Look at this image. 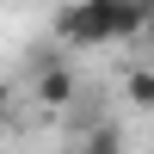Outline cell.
Returning a JSON list of instances; mask_svg holds the SVG:
<instances>
[{"instance_id":"5","label":"cell","mask_w":154,"mask_h":154,"mask_svg":"<svg viewBox=\"0 0 154 154\" xmlns=\"http://www.w3.org/2000/svg\"><path fill=\"white\" fill-rule=\"evenodd\" d=\"M6 99H12V93H6V86H0V123H6Z\"/></svg>"},{"instance_id":"4","label":"cell","mask_w":154,"mask_h":154,"mask_svg":"<svg viewBox=\"0 0 154 154\" xmlns=\"http://www.w3.org/2000/svg\"><path fill=\"white\" fill-rule=\"evenodd\" d=\"M123 99L136 111H154V68H130L123 74Z\"/></svg>"},{"instance_id":"1","label":"cell","mask_w":154,"mask_h":154,"mask_svg":"<svg viewBox=\"0 0 154 154\" xmlns=\"http://www.w3.org/2000/svg\"><path fill=\"white\" fill-rule=\"evenodd\" d=\"M56 37L68 49L136 43V37H148V6H142V0H74V6H62Z\"/></svg>"},{"instance_id":"6","label":"cell","mask_w":154,"mask_h":154,"mask_svg":"<svg viewBox=\"0 0 154 154\" xmlns=\"http://www.w3.org/2000/svg\"><path fill=\"white\" fill-rule=\"evenodd\" d=\"M142 6H148V37H154V0H142Z\"/></svg>"},{"instance_id":"3","label":"cell","mask_w":154,"mask_h":154,"mask_svg":"<svg viewBox=\"0 0 154 154\" xmlns=\"http://www.w3.org/2000/svg\"><path fill=\"white\" fill-rule=\"evenodd\" d=\"M74 154H123V130L99 117L93 130H80V148H74Z\"/></svg>"},{"instance_id":"2","label":"cell","mask_w":154,"mask_h":154,"mask_svg":"<svg viewBox=\"0 0 154 154\" xmlns=\"http://www.w3.org/2000/svg\"><path fill=\"white\" fill-rule=\"evenodd\" d=\"M37 99H43L49 111H68L74 99H80V80H74V68L62 56H37Z\"/></svg>"}]
</instances>
